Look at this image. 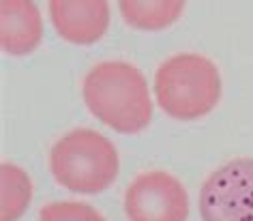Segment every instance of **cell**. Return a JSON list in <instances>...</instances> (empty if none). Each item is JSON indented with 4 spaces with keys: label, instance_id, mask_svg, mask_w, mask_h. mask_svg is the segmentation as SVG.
Masks as SVG:
<instances>
[{
    "label": "cell",
    "instance_id": "6da1fadb",
    "mask_svg": "<svg viewBox=\"0 0 253 221\" xmlns=\"http://www.w3.org/2000/svg\"><path fill=\"white\" fill-rule=\"evenodd\" d=\"M82 92L92 116L118 133H137L153 118L148 84L140 69L129 62L107 60L92 67Z\"/></svg>",
    "mask_w": 253,
    "mask_h": 221
},
{
    "label": "cell",
    "instance_id": "7a4b0ae2",
    "mask_svg": "<svg viewBox=\"0 0 253 221\" xmlns=\"http://www.w3.org/2000/svg\"><path fill=\"white\" fill-rule=\"evenodd\" d=\"M155 97L166 114L178 121L206 116L221 99L217 67L198 54L172 56L155 75Z\"/></svg>",
    "mask_w": 253,
    "mask_h": 221
},
{
    "label": "cell",
    "instance_id": "3957f363",
    "mask_svg": "<svg viewBox=\"0 0 253 221\" xmlns=\"http://www.w3.org/2000/svg\"><path fill=\"white\" fill-rule=\"evenodd\" d=\"M54 178L69 191L99 193L118 176L116 146L90 129H75L62 135L49 153Z\"/></svg>",
    "mask_w": 253,
    "mask_h": 221
},
{
    "label": "cell",
    "instance_id": "277c9868",
    "mask_svg": "<svg viewBox=\"0 0 253 221\" xmlns=\"http://www.w3.org/2000/svg\"><path fill=\"white\" fill-rule=\"evenodd\" d=\"M202 221H253V159H234L200 189Z\"/></svg>",
    "mask_w": 253,
    "mask_h": 221
},
{
    "label": "cell",
    "instance_id": "5b68a950",
    "mask_svg": "<svg viewBox=\"0 0 253 221\" xmlns=\"http://www.w3.org/2000/svg\"><path fill=\"white\" fill-rule=\"evenodd\" d=\"M129 221H187L189 198L178 178L155 170L140 174L125 193Z\"/></svg>",
    "mask_w": 253,
    "mask_h": 221
},
{
    "label": "cell",
    "instance_id": "8992f818",
    "mask_svg": "<svg viewBox=\"0 0 253 221\" xmlns=\"http://www.w3.org/2000/svg\"><path fill=\"white\" fill-rule=\"evenodd\" d=\"M49 17L65 41L90 45L105 35L110 7L107 0H49Z\"/></svg>",
    "mask_w": 253,
    "mask_h": 221
},
{
    "label": "cell",
    "instance_id": "52a82bcc",
    "mask_svg": "<svg viewBox=\"0 0 253 221\" xmlns=\"http://www.w3.org/2000/svg\"><path fill=\"white\" fill-rule=\"evenodd\" d=\"M43 22L35 0H0V45L7 54L24 56L39 47Z\"/></svg>",
    "mask_w": 253,
    "mask_h": 221
},
{
    "label": "cell",
    "instance_id": "ba28073f",
    "mask_svg": "<svg viewBox=\"0 0 253 221\" xmlns=\"http://www.w3.org/2000/svg\"><path fill=\"white\" fill-rule=\"evenodd\" d=\"M120 13L131 28L163 30L185 11V0H118Z\"/></svg>",
    "mask_w": 253,
    "mask_h": 221
},
{
    "label": "cell",
    "instance_id": "9c48e42d",
    "mask_svg": "<svg viewBox=\"0 0 253 221\" xmlns=\"http://www.w3.org/2000/svg\"><path fill=\"white\" fill-rule=\"evenodd\" d=\"M2 221H17L30 204L33 185L24 170L13 163H2Z\"/></svg>",
    "mask_w": 253,
    "mask_h": 221
},
{
    "label": "cell",
    "instance_id": "30bf717a",
    "mask_svg": "<svg viewBox=\"0 0 253 221\" xmlns=\"http://www.w3.org/2000/svg\"><path fill=\"white\" fill-rule=\"evenodd\" d=\"M39 221H105L90 204L84 202H52L43 206Z\"/></svg>",
    "mask_w": 253,
    "mask_h": 221
}]
</instances>
